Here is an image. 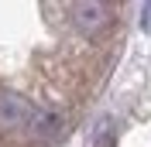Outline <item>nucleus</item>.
<instances>
[{
	"mask_svg": "<svg viewBox=\"0 0 151 147\" xmlns=\"http://www.w3.org/2000/svg\"><path fill=\"white\" fill-rule=\"evenodd\" d=\"M0 130L4 133H28L38 140H52L62 130V120L55 113L28 103L17 92H0Z\"/></svg>",
	"mask_w": 151,
	"mask_h": 147,
	"instance_id": "f257e3e1",
	"label": "nucleus"
},
{
	"mask_svg": "<svg viewBox=\"0 0 151 147\" xmlns=\"http://www.w3.org/2000/svg\"><path fill=\"white\" fill-rule=\"evenodd\" d=\"M69 14H72V24L83 34H96V31H103L106 24H110V7L106 4H100V0H83V4H72L69 7Z\"/></svg>",
	"mask_w": 151,
	"mask_h": 147,
	"instance_id": "f03ea898",
	"label": "nucleus"
},
{
	"mask_svg": "<svg viewBox=\"0 0 151 147\" xmlns=\"http://www.w3.org/2000/svg\"><path fill=\"white\" fill-rule=\"evenodd\" d=\"M141 28H151V4L141 7Z\"/></svg>",
	"mask_w": 151,
	"mask_h": 147,
	"instance_id": "7ed1b4c3",
	"label": "nucleus"
}]
</instances>
